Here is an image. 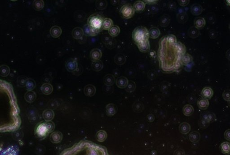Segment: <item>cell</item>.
Returning a JSON list of instances; mask_svg holds the SVG:
<instances>
[{
    "mask_svg": "<svg viewBox=\"0 0 230 155\" xmlns=\"http://www.w3.org/2000/svg\"><path fill=\"white\" fill-rule=\"evenodd\" d=\"M143 105L140 102L134 103L133 105V109L134 111L137 112H141L143 109Z\"/></svg>",
    "mask_w": 230,
    "mask_h": 155,
    "instance_id": "obj_47",
    "label": "cell"
},
{
    "mask_svg": "<svg viewBox=\"0 0 230 155\" xmlns=\"http://www.w3.org/2000/svg\"><path fill=\"white\" fill-rule=\"evenodd\" d=\"M213 94V92L212 89L210 87H205L203 89L201 92V95L204 98L206 99H210L212 97Z\"/></svg>",
    "mask_w": 230,
    "mask_h": 155,
    "instance_id": "obj_19",
    "label": "cell"
},
{
    "mask_svg": "<svg viewBox=\"0 0 230 155\" xmlns=\"http://www.w3.org/2000/svg\"><path fill=\"white\" fill-rule=\"evenodd\" d=\"M120 13L123 18L129 19L134 16L135 13V11L133 7L131 4H125L120 9Z\"/></svg>",
    "mask_w": 230,
    "mask_h": 155,
    "instance_id": "obj_5",
    "label": "cell"
},
{
    "mask_svg": "<svg viewBox=\"0 0 230 155\" xmlns=\"http://www.w3.org/2000/svg\"><path fill=\"white\" fill-rule=\"evenodd\" d=\"M188 35L192 38H195L199 36L200 31L195 27H192L189 29L188 32Z\"/></svg>",
    "mask_w": 230,
    "mask_h": 155,
    "instance_id": "obj_34",
    "label": "cell"
},
{
    "mask_svg": "<svg viewBox=\"0 0 230 155\" xmlns=\"http://www.w3.org/2000/svg\"><path fill=\"white\" fill-rule=\"evenodd\" d=\"M181 62H182V65L186 66L188 64L193 62V57L189 54H185L182 56Z\"/></svg>",
    "mask_w": 230,
    "mask_h": 155,
    "instance_id": "obj_25",
    "label": "cell"
},
{
    "mask_svg": "<svg viewBox=\"0 0 230 155\" xmlns=\"http://www.w3.org/2000/svg\"><path fill=\"white\" fill-rule=\"evenodd\" d=\"M102 56L101 50L98 48H94L91 50L90 53V57L93 61H99L100 60Z\"/></svg>",
    "mask_w": 230,
    "mask_h": 155,
    "instance_id": "obj_7",
    "label": "cell"
},
{
    "mask_svg": "<svg viewBox=\"0 0 230 155\" xmlns=\"http://www.w3.org/2000/svg\"><path fill=\"white\" fill-rule=\"evenodd\" d=\"M107 134L104 130H100L97 132L96 134V138L100 142H103L106 139Z\"/></svg>",
    "mask_w": 230,
    "mask_h": 155,
    "instance_id": "obj_37",
    "label": "cell"
},
{
    "mask_svg": "<svg viewBox=\"0 0 230 155\" xmlns=\"http://www.w3.org/2000/svg\"><path fill=\"white\" fill-rule=\"evenodd\" d=\"M91 67L92 68L94 71L98 72V71H100V70L103 69V67H104V64H103V63L102 62V61H101L100 60L94 61H93L92 63Z\"/></svg>",
    "mask_w": 230,
    "mask_h": 155,
    "instance_id": "obj_28",
    "label": "cell"
},
{
    "mask_svg": "<svg viewBox=\"0 0 230 155\" xmlns=\"http://www.w3.org/2000/svg\"><path fill=\"white\" fill-rule=\"evenodd\" d=\"M104 19L100 15L94 14L89 16L87 19V24L94 29L101 31Z\"/></svg>",
    "mask_w": 230,
    "mask_h": 155,
    "instance_id": "obj_3",
    "label": "cell"
},
{
    "mask_svg": "<svg viewBox=\"0 0 230 155\" xmlns=\"http://www.w3.org/2000/svg\"><path fill=\"white\" fill-rule=\"evenodd\" d=\"M84 31L80 27H75L72 31V35L75 39H80L84 35Z\"/></svg>",
    "mask_w": 230,
    "mask_h": 155,
    "instance_id": "obj_17",
    "label": "cell"
},
{
    "mask_svg": "<svg viewBox=\"0 0 230 155\" xmlns=\"http://www.w3.org/2000/svg\"><path fill=\"white\" fill-rule=\"evenodd\" d=\"M62 33L61 28L59 26L54 25L50 29V34L52 37L57 38L60 36Z\"/></svg>",
    "mask_w": 230,
    "mask_h": 155,
    "instance_id": "obj_16",
    "label": "cell"
},
{
    "mask_svg": "<svg viewBox=\"0 0 230 155\" xmlns=\"http://www.w3.org/2000/svg\"><path fill=\"white\" fill-rule=\"evenodd\" d=\"M148 30L144 26L136 28L133 31L132 38L136 45L149 40Z\"/></svg>",
    "mask_w": 230,
    "mask_h": 155,
    "instance_id": "obj_2",
    "label": "cell"
},
{
    "mask_svg": "<svg viewBox=\"0 0 230 155\" xmlns=\"http://www.w3.org/2000/svg\"><path fill=\"white\" fill-rule=\"evenodd\" d=\"M129 81L125 77L121 76L117 78L116 80L117 86L120 88H124L127 86Z\"/></svg>",
    "mask_w": 230,
    "mask_h": 155,
    "instance_id": "obj_11",
    "label": "cell"
},
{
    "mask_svg": "<svg viewBox=\"0 0 230 155\" xmlns=\"http://www.w3.org/2000/svg\"><path fill=\"white\" fill-rule=\"evenodd\" d=\"M36 94L33 91H28L25 95V99L28 102H33L36 99Z\"/></svg>",
    "mask_w": 230,
    "mask_h": 155,
    "instance_id": "obj_29",
    "label": "cell"
},
{
    "mask_svg": "<svg viewBox=\"0 0 230 155\" xmlns=\"http://www.w3.org/2000/svg\"><path fill=\"white\" fill-rule=\"evenodd\" d=\"M191 12L194 15H199L202 13L203 7L201 5L197 3L193 4L190 8Z\"/></svg>",
    "mask_w": 230,
    "mask_h": 155,
    "instance_id": "obj_12",
    "label": "cell"
},
{
    "mask_svg": "<svg viewBox=\"0 0 230 155\" xmlns=\"http://www.w3.org/2000/svg\"><path fill=\"white\" fill-rule=\"evenodd\" d=\"M197 105L200 109H206L209 107V100L204 98H200L198 101Z\"/></svg>",
    "mask_w": 230,
    "mask_h": 155,
    "instance_id": "obj_27",
    "label": "cell"
},
{
    "mask_svg": "<svg viewBox=\"0 0 230 155\" xmlns=\"http://www.w3.org/2000/svg\"><path fill=\"white\" fill-rule=\"evenodd\" d=\"M223 97L225 101L229 102L230 101V91L229 90L225 91L223 93Z\"/></svg>",
    "mask_w": 230,
    "mask_h": 155,
    "instance_id": "obj_48",
    "label": "cell"
},
{
    "mask_svg": "<svg viewBox=\"0 0 230 155\" xmlns=\"http://www.w3.org/2000/svg\"><path fill=\"white\" fill-rule=\"evenodd\" d=\"M65 67L67 71L73 72L78 69V63L75 59H70L66 62Z\"/></svg>",
    "mask_w": 230,
    "mask_h": 155,
    "instance_id": "obj_6",
    "label": "cell"
},
{
    "mask_svg": "<svg viewBox=\"0 0 230 155\" xmlns=\"http://www.w3.org/2000/svg\"><path fill=\"white\" fill-rule=\"evenodd\" d=\"M107 2L105 0H98L96 1V6L99 10H104L107 7Z\"/></svg>",
    "mask_w": 230,
    "mask_h": 155,
    "instance_id": "obj_43",
    "label": "cell"
},
{
    "mask_svg": "<svg viewBox=\"0 0 230 155\" xmlns=\"http://www.w3.org/2000/svg\"><path fill=\"white\" fill-rule=\"evenodd\" d=\"M96 88L92 84L86 85L84 88V94L87 97H93L96 93Z\"/></svg>",
    "mask_w": 230,
    "mask_h": 155,
    "instance_id": "obj_9",
    "label": "cell"
},
{
    "mask_svg": "<svg viewBox=\"0 0 230 155\" xmlns=\"http://www.w3.org/2000/svg\"><path fill=\"white\" fill-rule=\"evenodd\" d=\"M114 61L118 65H123L126 61V56L121 54H118L115 56Z\"/></svg>",
    "mask_w": 230,
    "mask_h": 155,
    "instance_id": "obj_30",
    "label": "cell"
},
{
    "mask_svg": "<svg viewBox=\"0 0 230 155\" xmlns=\"http://www.w3.org/2000/svg\"><path fill=\"white\" fill-rule=\"evenodd\" d=\"M145 3H147L148 4H156L158 2L157 0H149V1H144Z\"/></svg>",
    "mask_w": 230,
    "mask_h": 155,
    "instance_id": "obj_56",
    "label": "cell"
},
{
    "mask_svg": "<svg viewBox=\"0 0 230 155\" xmlns=\"http://www.w3.org/2000/svg\"><path fill=\"white\" fill-rule=\"evenodd\" d=\"M138 48L142 53H147L150 50V44L149 40L137 44Z\"/></svg>",
    "mask_w": 230,
    "mask_h": 155,
    "instance_id": "obj_14",
    "label": "cell"
},
{
    "mask_svg": "<svg viewBox=\"0 0 230 155\" xmlns=\"http://www.w3.org/2000/svg\"><path fill=\"white\" fill-rule=\"evenodd\" d=\"M10 72L9 68L6 65L0 66V75L2 77H6L8 75Z\"/></svg>",
    "mask_w": 230,
    "mask_h": 155,
    "instance_id": "obj_42",
    "label": "cell"
},
{
    "mask_svg": "<svg viewBox=\"0 0 230 155\" xmlns=\"http://www.w3.org/2000/svg\"><path fill=\"white\" fill-rule=\"evenodd\" d=\"M168 8L171 10H175L177 7V5H176V3L174 1H170L169 2L168 4Z\"/></svg>",
    "mask_w": 230,
    "mask_h": 155,
    "instance_id": "obj_50",
    "label": "cell"
},
{
    "mask_svg": "<svg viewBox=\"0 0 230 155\" xmlns=\"http://www.w3.org/2000/svg\"><path fill=\"white\" fill-rule=\"evenodd\" d=\"M210 37L212 39H214L216 37V32L214 30H211L210 32Z\"/></svg>",
    "mask_w": 230,
    "mask_h": 155,
    "instance_id": "obj_53",
    "label": "cell"
},
{
    "mask_svg": "<svg viewBox=\"0 0 230 155\" xmlns=\"http://www.w3.org/2000/svg\"><path fill=\"white\" fill-rule=\"evenodd\" d=\"M54 117V112L50 109L46 110L43 113V117L46 121H51Z\"/></svg>",
    "mask_w": 230,
    "mask_h": 155,
    "instance_id": "obj_21",
    "label": "cell"
},
{
    "mask_svg": "<svg viewBox=\"0 0 230 155\" xmlns=\"http://www.w3.org/2000/svg\"><path fill=\"white\" fill-rule=\"evenodd\" d=\"M146 7V3L144 1H138L134 4L133 8L134 11L138 13H141L144 10Z\"/></svg>",
    "mask_w": 230,
    "mask_h": 155,
    "instance_id": "obj_15",
    "label": "cell"
},
{
    "mask_svg": "<svg viewBox=\"0 0 230 155\" xmlns=\"http://www.w3.org/2000/svg\"><path fill=\"white\" fill-rule=\"evenodd\" d=\"M26 81V80H25L24 78H21V79H19L18 82L20 86H25Z\"/></svg>",
    "mask_w": 230,
    "mask_h": 155,
    "instance_id": "obj_52",
    "label": "cell"
},
{
    "mask_svg": "<svg viewBox=\"0 0 230 155\" xmlns=\"http://www.w3.org/2000/svg\"><path fill=\"white\" fill-rule=\"evenodd\" d=\"M118 111L117 106L112 103H109L106 107V112L109 116H114Z\"/></svg>",
    "mask_w": 230,
    "mask_h": 155,
    "instance_id": "obj_10",
    "label": "cell"
},
{
    "mask_svg": "<svg viewBox=\"0 0 230 155\" xmlns=\"http://www.w3.org/2000/svg\"><path fill=\"white\" fill-rule=\"evenodd\" d=\"M190 2V1L189 0H187V1H181V0H179L178 1V3L180 6H182V7H185V6H187Z\"/></svg>",
    "mask_w": 230,
    "mask_h": 155,
    "instance_id": "obj_51",
    "label": "cell"
},
{
    "mask_svg": "<svg viewBox=\"0 0 230 155\" xmlns=\"http://www.w3.org/2000/svg\"><path fill=\"white\" fill-rule=\"evenodd\" d=\"M113 25V21L110 18H104L102 24V29L108 30V29Z\"/></svg>",
    "mask_w": 230,
    "mask_h": 155,
    "instance_id": "obj_33",
    "label": "cell"
},
{
    "mask_svg": "<svg viewBox=\"0 0 230 155\" xmlns=\"http://www.w3.org/2000/svg\"><path fill=\"white\" fill-rule=\"evenodd\" d=\"M221 149L223 153L229 154L230 151V143L228 142H224L221 145Z\"/></svg>",
    "mask_w": 230,
    "mask_h": 155,
    "instance_id": "obj_44",
    "label": "cell"
},
{
    "mask_svg": "<svg viewBox=\"0 0 230 155\" xmlns=\"http://www.w3.org/2000/svg\"><path fill=\"white\" fill-rule=\"evenodd\" d=\"M108 33L112 37H116L120 33V29L118 25H113L109 29Z\"/></svg>",
    "mask_w": 230,
    "mask_h": 155,
    "instance_id": "obj_31",
    "label": "cell"
},
{
    "mask_svg": "<svg viewBox=\"0 0 230 155\" xmlns=\"http://www.w3.org/2000/svg\"><path fill=\"white\" fill-rule=\"evenodd\" d=\"M62 135L60 132H53L50 137V141L54 143H60L62 140Z\"/></svg>",
    "mask_w": 230,
    "mask_h": 155,
    "instance_id": "obj_13",
    "label": "cell"
},
{
    "mask_svg": "<svg viewBox=\"0 0 230 155\" xmlns=\"http://www.w3.org/2000/svg\"><path fill=\"white\" fill-rule=\"evenodd\" d=\"M230 129H228V130L226 131L224 133L225 137L226 139L228 140H230Z\"/></svg>",
    "mask_w": 230,
    "mask_h": 155,
    "instance_id": "obj_55",
    "label": "cell"
},
{
    "mask_svg": "<svg viewBox=\"0 0 230 155\" xmlns=\"http://www.w3.org/2000/svg\"><path fill=\"white\" fill-rule=\"evenodd\" d=\"M125 88L126 91L128 93H132L135 91L136 89V84L133 81H130L128 82L127 86Z\"/></svg>",
    "mask_w": 230,
    "mask_h": 155,
    "instance_id": "obj_45",
    "label": "cell"
},
{
    "mask_svg": "<svg viewBox=\"0 0 230 155\" xmlns=\"http://www.w3.org/2000/svg\"><path fill=\"white\" fill-rule=\"evenodd\" d=\"M25 86L28 91H33L36 87L35 82L33 79H27Z\"/></svg>",
    "mask_w": 230,
    "mask_h": 155,
    "instance_id": "obj_35",
    "label": "cell"
},
{
    "mask_svg": "<svg viewBox=\"0 0 230 155\" xmlns=\"http://www.w3.org/2000/svg\"><path fill=\"white\" fill-rule=\"evenodd\" d=\"M189 138L191 142L197 143L200 139V134L197 131H192L189 134Z\"/></svg>",
    "mask_w": 230,
    "mask_h": 155,
    "instance_id": "obj_32",
    "label": "cell"
},
{
    "mask_svg": "<svg viewBox=\"0 0 230 155\" xmlns=\"http://www.w3.org/2000/svg\"><path fill=\"white\" fill-rule=\"evenodd\" d=\"M166 39L169 43L171 44H177V39L176 37L173 34L168 35L165 36Z\"/></svg>",
    "mask_w": 230,
    "mask_h": 155,
    "instance_id": "obj_46",
    "label": "cell"
},
{
    "mask_svg": "<svg viewBox=\"0 0 230 155\" xmlns=\"http://www.w3.org/2000/svg\"><path fill=\"white\" fill-rule=\"evenodd\" d=\"M49 133H50L45 122L41 123L36 128L35 135L39 139H43L46 138Z\"/></svg>",
    "mask_w": 230,
    "mask_h": 155,
    "instance_id": "obj_4",
    "label": "cell"
},
{
    "mask_svg": "<svg viewBox=\"0 0 230 155\" xmlns=\"http://www.w3.org/2000/svg\"><path fill=\"white\" fill-rule=\"evenodd\" d=\"M188 15L185 12H179L177 15V19L179 22L184 23L186 22L188 20Z\"/></svg>",
    "mask_w": 230,
    "mask_h": 155,
    "instance_id": "obj_38",
    "label": "cell"
},
{
    "mask_svg": "<svg viewBox=\"0 0 230 155\" xmlns=\"http://www.w3.org/2000/svg\"><path fill=\"white\" fill-rule=\"evenodd\" d=\"M84 33L86 34L91 37H94L97 35L101 31L96 30L89 27L87 24H85L83 27Z\"/></svg>",
    "mask_w": 230,
    "mask_h": 155,
    "instance_id": "obj_8",
    "label": "cell"
},
{
    "mask_svg": "<svg viewBox=\"0 0 230 155\" xmlns=\"http://www.w3.org/2000/svg\"><path fill=\"white\" fill-rule=\"evenodd\" d=\"M177 50H178V53L183 56L186 53V47L185 46L184 44H183L182 42H178L177 44H176Z\"/></svg>",
    "mask_w": 230,
    "mask_h": 155,
    "instance_id": "obj_40",
    "label": "cell"
},
{
    "mask_svg": "<svg viewBox=\"0 0 230 155\" xmlns=\"http://www.w3.org/2000/svg\"><path fill=\"white\" fill-rule=\"evenodd\" d=\"M115 82L114 76L111 74H107L104 78L105 85L107 86H111L113 85Z\"/></svg>",
    "mask_w": 230,
    "mask_h": 155,
    "instance_id": "obj_26",
    "label": "cell"
},
{
    "mask_svg": "<svg viewBox=\"0 0 230 155\" xmlns=\"http://www.w3.org/2000/svg\"><path fill=\"white\" fill-rule=\"evenodd\" d=\"M209 123L204 119H201L199 122V125L202 128H206L209 125Z\"/></svg>",
    "mask_w": 230,
    "mask_h": 155,
    "instance_id": "obj_49",
    "label": "cell"
},
{
    "mask_svg": "<svg viewBox=\"0 0 230 155\" xmlns=\"http://www.w3.org/2000/svg\"><path fill=\"white\" fill-rule=\"evenodd\" d=\"M201 119H204L210 123L216 119V116L212 112H206L202 115Z\"/></svg>",
    "mask_w": 230,
    "mask_h": 155,
    "instance_id": "obj_23",
    "label": "cell"
},
{
    "mask_svg": "<svg viewBox=\"0 0 230 155\" xmlns=\"http://www.w3.org/2000/svg\"><path fill=\"white\" fill-rule=\"evenodd\" d=\"M33 7L35 10L37 11L41 10L44 7V2L42 0H36L33 3Z\"/></svg>",
    "mask_w": 230,
    "mask_h": 155,
    "instance_id": "obj_39",
    "label": "cell"
},
{
    "mask_svg": "<svg viewBox=\"0 0 230 155\" xmlns=\"http://www.w3.org/2000/svg\"><path fill=\"white\" fill-rule=\"evenodd\" d=\"M149 37L152 39H156L160 36V31L158 28L153 27L151 28L148 30Z\"/></svg>",
    "mask_w": 230,
    "mask_h": 155,
    "instance_id": "obj_22",
    "label": "cell"
},
{
    "mask_svg": "<svg viewBox=\"0 0 230 155\" xmlns=\"http://www.w3.org/2000/svg\"><path fill=\"white\" fill-rule=\"evenodd\" d=\"M206 24L205 19L203 17H198L194 21V26L198 29H201L205 26Z\"/></svg>",
    "mask_w": 230,
    "mask_h": 155,
    "instance_id": "obj_18",
    "label": "cell"
},
{
    "mask_svg": "<svg viewBox=\"0 0 230 155\" xmlns=\"http://www.w3.org/2000/svg\"><path fill=\"white\" fill-rule=\"evenodd\" d=\"M183 111L185 116H188L193 114L194 108L191 105H186L183 108Z\"/></svg>",
    "mask_w": 230,
    "mask_h": 155,
    "instance_id": "obj_36",
    "label": "cell"
},
{
    "mask_svg": "<svg viewBox=\"0 0 230 155\" xmlns=\"http://www.w3.org/2000/svg\"><path fill=\"white\" fill-rule=\"evenodd\" d=\"M174 155H185L184 151L182 150H177L174 153Z\"/></svg>",
    "mask_w": 230,
    "mask_h": 155,
    "instance_id": "obj_54",
    "label": "cell"
},
{
    "mask_svg": "<svg viewBox=\"0 0 230 155\" xmlns=\"http://www.w3.org/2000/svg\"><path fill=\"white\" fill-rule=\"evenodd\" d=\"M170 17L167 15H164L161 17L160 20V25L161 27H165L169 25L170 23Z\"/></svg>",
    "mask_w": 230,
    "mask_h": 155,
    "instance_id": "obj_41",
    "label": "cell"
},
{
    "mask_svg": "<svg viewBox=\"0 0 230 155\" xmlns=\"http://www.w3.org/2000/svg\"><path fill=\"white\" fill-rule=\"evenodd\" d=\"M41 89L42 93L46 95L50 94L53 91V87L52 85L49 83H44L41 86Z\"/></svg>",
    "mask_w": 230,
    "mask_h": 155,
    "instance_id": "obj_20",
    "label": "cell"
},
{
    "mask_svg": "<svg viewBox=\"0 0 230 155\" xmlns=\"http://www.w3.org/2000/svg\"><path fill=\"white\" fill-rule=\"evenodd\" d=\"M179 130L180 133L184 135H186L190 132L191 126L187 123H183L179 126Z\"/></svg>",
    "mask_w": 230,
    "mask_h": 155,
    "instance_id": "obj_24",
    "label": "cell"
},
{
    "mask_svg": "<svg viewBox=\"0 0 230 155\" xmlns=\"http://www.w3.org/2000/svg\"><path fill=\"white\" fill-rule=\"evenodd\" d=\"M176 44L169 43L165 36L160 38L158 50L159 67L163 72L172 73L181 68L183 56L178 53Z\"/></svg>",
    "mask_w": 230,
    "mask_h": 155,
    "instance_id": "obj_1",
    "label": "cell"
}]
</instances>
